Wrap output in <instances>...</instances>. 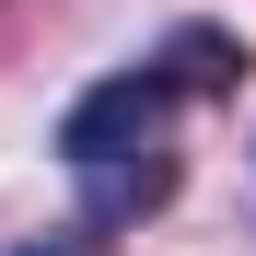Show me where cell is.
Here are the masks:
<instances>
[{
    "label": "cell",
    "mask_w": 256,
    "mask_h": 256,
    "mask_svg": "<svg viewBox=\"0 0 256 256\" xmlns=\"http://www.w3.org/2000/svg\"><path fill=\"white\" fill-rule=\"evenodd\" d=\"M175 105H186V94H175L163 70H105L94 94L58 116V163H70V175L140 163V152H163V116H175Z\"/></svg>",
    "instance_id": "cell-1"
},
{
    "label": "cell",
    "mask_w": 256,
    "mask_h": 256,
    "mask_svg": "<svg viewBox=\"0 0 256 256\" xmlns=\"http://www.w3.org/2000/svg\"><path fill=\"white\" fill-rule=\"evenodd\" d=\"M152 70L175 82V94H198V105H222V94H244V82H256V47H244L233 24H175Z\"/></svg>",
    "instance_id": "cell-2"
},
{
    "label": "cell",
    "mask_w": 256,
    "mask_h": 256,
    "mask_svg": "<svg viewBox=\"0 0 256 256\" xmlns=\"http://www.w3.org/2000/svg\"><path fill=\"white\" fill-rule=\"evenodd\" d=\"M12 256H116V233H94V222H70V233H35V244H12Z\"/></svg>",
    "instance_id": "cell-4"
},
{
    "label": "cell",
    "mask_w": 256,
    "mask_h": 256,
    "mask_svg": "<svg viewBox=\"0 0 256 256\" xmlns=\"http://www.w3.org/2000/svg\"><path fill=\"white\" fill-rule=\"evenodd\" d=\"M175 152H140V163H105V175H82V222L94 233H128V222H152V210H175Z\"/></svg>",
    "instance_id": "cell-3"
}]
</instances>
